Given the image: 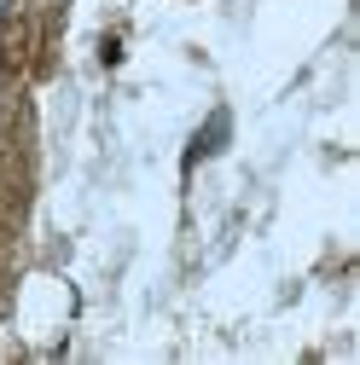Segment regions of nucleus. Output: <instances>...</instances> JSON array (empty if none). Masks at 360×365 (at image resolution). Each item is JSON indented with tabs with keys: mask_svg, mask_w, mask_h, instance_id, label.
<instances>
[{
	"mask_svg": "<svg viewBox=\"0 0 360 365\" xmlns=\"http://www.w3.org/2000/svg\"><path fill=\"white\" fill-rule=\"evenodd\" d=\"M0 12H6V0H0Z\"/></svg>",
	"mask_w": 360,
	"mask_h": 365,
	"instance_id": "1",
	"label": "nucleus"
}]
</instances>
